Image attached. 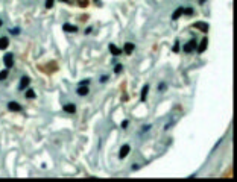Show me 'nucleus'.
Listing matches in <instances>:
<instances>
[{
  "label": "nucleus",
  "instance_id": "1",
  "mask_svg": "<svg viewBox=\"0 0 237 182\" xmlns=\"http://www.w3.org/2000/svg\"><path fill=\"white\" fill-rule=\"evenodd\" d=\"M3 62H5L6 69H11V67L14 65V55H12V53H6L5 58H3Z\"/></svg>",
  "mask_w": 237,
  "mask_h": 182
},
{
  "label": "nucleus",
  "instance_id": "2",
  "mask_svg": "<svg viewBox=\"0 0 237 182\" xmlns=\"http://www.w3.org/2000/svg\"><path fill=\"white\" fill-rule=\"evenodd\" d=\"M29 82H31V79L29 78H22V80H20V85H18V90L20 91H23V90H26L29 87Z\"/></svg>",
  "mask_w": 237,
  "mask_h": 182
},
{
  "label": "nucleus",
  "instance_id": "3",
  "mask_svg": "<svg viewBox=\"0 0 237 182\" xmlns=\"http://www.w3.org/2000/svg\"><path fill=\"white\" fill-rule=\"evenodd\" d=\"M195 49H196V41H195V39L188 41V43L184 46V52H186V53H190V52H193Z\"/></svg>",
  "mask_w": 237,
  "mask_h": 182
},
{
  "label": "nucleus",
  "instance_id": "4",
  "mask_svg": "<svg viewBox=\"0 0 237 182\" xmlns=\"http://www.w3.org/2000/svg\"><path fill=\"white\" fill-rule=\"evenodd\" d=\"M129 150H131V147L128 146V144H125V146H122V149H120V153H119V158L120 159H123L128 153H129Z\"/></svg>",
  "mask_w": 237,
  "mask_h": 182
},
{
  "label": "nucleus",
  "instance_id": "5",
  "mask_svg": "<svg viewBox=\"0 0 237 182\" xmlns=\"http://www.w3.org/2000/svg\"><path fill=\"white\" fill-rule=\"evenodd\" d=\"M88 87H87V85H79L78 87V94H79V96H87V94H88Z\"/></svg>",
  "mask_w": 237,
  "mask_h": 182
},
{
  "label": "nucleus",
  "instance_id": "6",
  "mask_svg": "<svg viewBox=\"0 0 237 182\" xmlns=\"http://www.w3.org/2000/svg\"><path fill=\"white\" fill-rule=\"evenodd\" d=\"M193 26H195V28H198V29H201L202 32H208V24H207V23L198 21V23H195Z\"/></svg>",
  "mask_w": 237,
  "mask_h": 182
},
{
  "label": "nucleus",
  "instance_id": "7",
  "mask_svg": "<svg viewBox=\"0 0 237 182\" xmlns=\"http://www.w3.org/2000/svg\"><path fill=\"white\" fill-rule=\"evenodd\" d=\"M63 29H64L65 32H78V28H76V26H73V24H70V23H65V24L63 26Z\"/></svg>",
  "mask_w": 237,
  "mask_h": 182
},
{
  "label": "nucleus",
  "instance_id": "8",
  "mask_svg": "<svg viewBox=\"0 0 237 182\" xmlns=\"http://www.w3.org/2000/svg\"><path fill=\"white\" fill-rule=\"evenodd\" d=\"M108 49H110V52L113 53V55H114V56H119V55H120V53H122V50L119 49V47H116V46H114V44H110V47H108Z\"/></svg>",
  "mask_w": 237,
  "mask_h": 182
},
{
  "label": "nucleus",
  "instance_id": "9",
  "mask_svg": "<svg viewBox=\"0 0 237 182\" xmlns=\"http://www.w3.org/2000/svg\"><path fill=\"white\" fill-rule=\"evenodd\" d=\"M182 14H184V8H178V9L172 14V20H178Z\"/></svg>",
  "mask_w": 237,
  "mask_h": 182
},
{
  "label": "nucleus",
  "instance_id": "10",
  "mask_svg": "<svg viewBox=\"0 0 237 182\" xmlns=\"http://www.w3.org/2000/svg\"><path fill=\"white\" fill-rule=\"evenodd\" d=\"M8 108H9V111H20V109H22V106H20L17 102H9Z\"/></svg>",
  "mask_w": 237,
  "mask_h": 182
},
{
  "label": "nucleus",
  "instance_id": "11",
  "mask_svg": "<svg viewBox=\"0 0 237 182\" xmlns=\"http://www.w3.org/2000/svg\"><path fill=\"white\" fill-rule=\"evenodd\" d=\"M125 53H126V55H131V53L134 52V44H131V43H126L125 44Z\"/></svg>",
  "mask_w": 237,
  "mask_h": 182
},
{
  "label": "nucleus",
  "instance_id": "12",
  "mask_svg": "<svg viewBox=\"0 0 237 182\" xmlns=\"http://www.w3.org/2000/svg\"><path fill=\"white\" fill-rule=\"evenodd\" d=\"M207 44H208V39H207V38H204V39L201 41V46L198 47V52H199V53H201V52H204V50L207 49Z\"/></svg>",
  "mask_w": 237,
  "mask_h": 182
},
{
  "label": "nucleus",
  "instance_id": "13",
  "mask_svg": "<svg viewBox=\"0 0 237 182\" xmlns=\"http://www.w3.org/2000/svg\"><path fill=\"white\" fill-rule=\"evenodd\" d=\"M9 46V41H8V38H0V49L5 50L6 47Z\"/></svg>",
  "mask_w": 237,
  "mask_h": 182
},
{
  "label": "nucleus",
  "instance_id": "14",
  "mask_svg": "<svg viewBox=\"0 0 237 182\" xmlns=\"http://www.w3.org/2000/svg\"><path fill=\"white\" fill-rule=\"evenodd\" d=\"M147 91H149V85H145V87H143V90H141V100H146Z\"/></svg>",
  "mask_w": 237,
  "mask_h": 182
},
{
  "label": "nucleus",
  "instance_id": "15",
  "mask_svg": "<svg viewBox=\"0 0 237 182\" xmlns=\"http://www.w3.org/2000/svg\"><path fill=\"white\" fill-rule=\"evenodd\" d=\"M64 111H67V112H74V111H76V106H74V105H65L64 106Z\"/></svg>",
  "mask_w": 237,
  "mask_h": 182
},
{
  "label": "nucleus",
  "instance_id": "16",
  "mask_svg": "<svg viewBox=\"0 0 237 182\" xmlns=\"http://www.w3.org/2000/svg\"><path fill=\"white\" fill-rule=\"evenodd\" d=\"M8 78V70H2L0 71V80H5Z\"/></svg>",
  "mask_w": 237,
  "mask_h": 182
},
{
  "label": "nucleus",
  "instance_id": "17",
  "mask_svg": "<svg viewBox=\"0 0 237 182\" xmlns=\"http://www.w3.org/2000/svg\"><path fill=\"white\" fill-rule=\"evenodd\" d=\"M26 97H28V99H33V97H35V93H33L32 90H28V91H26Z\"/></svg>",
  "mask_w": 237,
  "mask_h": 182
},
{
  "label": "nucleus",
  "instance_id": "18",
  "mask_svg": "<svg viewBox=\"0 0 237 182\" xmlns=\"http://www.w3.org/2000/svg\"><path fill=\"white\" fill-rule=\"evenodd\" d=\"M53 2H55V0H46V8L50 9L52 6H53Z\"/></svg>",
  "mask_w": 237,
  "mask_h": 182
},
{
  "label": "nucleus",
  "instance_id": "19",
  "mask_svg": "<svg viewBox=\"0 0 237 182\" xmlns=\"http://www.w3.org/2000/svg\"><path fill=\"white\" fill-rule=\"evenodd\" d=\"M164 90H166V84H160V85H158V91L163 93Z\"/></svg>",
  "mask_w": 237,
  "mask_h": 182
},
{
  "label": "nucleus",
  "instance_id": "20",
  "mask_svg": "<svg viewBox=\"0 0 237 182\" xmlns=\"http://www.w3.org/2000/svg\"><path fill=\"white\" fill-rule=\"evenodd\" d=\"M128 125H129V123H128V120H123V121H122V127H123V129H126Z\"/></svg>",
  "mask_w": 237,
  "mask_h": 182
},
{
  "label": "nucleus",
  "instance_id": "21",
  "mask_svg": "<svg viewBox=\"0 0 237 182\" xmlns=\"http://www.w3.org/2000/svg\"><path fill=\"white\" fill-rule=\"evenodd\" d=\"M106 80H108V76H102V78H100V82H106Z\"/></svg>",
  "mask_w": 237,
  "mask_h": 182
},
{
  "label": "nucleus",
  "instance_id": "22",
  "mask_svg": "<svg viewBox=\"0 0 237 182\" xmlns=\"http://www.w3.org/2000/svg\"><path fill=\"white\" fill-rule=\"evenodd\" d=\"M178 49H179V46H178V43H177V44L173 46V52H178Z\"/></svg>",
  "mask_w": 237,
  "mask_h": 182
},
{
  "label": "nucleus",
  "instance_id": "23",
  "mask_svg": "<svg viewBox=\"0 0 237 182\" xmlns=\"http://www.w3.org/2000/svg\"><path fill=\"white\" fill-rule=\"evenodd\" d=\"M20 30L18 29H11V33H14V35H15V33H18Z\"/></svg>",
  "mask_w": 237,
  "mask_h": 182
},
{
  "label": "nucleus",
  "instance_id": "24",
  "mask_svg": "<svg viewBox=\"0 0 237 182\" xmlns=\"http://www.w3.org/2000/svg\"><path fill=\"white\" fill-rule=\"evenodd\" d=\"M87 84H88V79H87V80H82V82H81L79 85H87Z\"/></svg>",
  "mask_w": 237,
  "mask_h": 182
},
{
  "label": "nucleus",
  "instance_id": "25",
  "mask_svg": "<svg viewBox=\"0 0 237 182\" xmlns=\"http://www.w3.org/2000/svg\"><path fill=\"white\" fill-rule=\"evenodd\" d=\"M116 71H117V73H120V71H122V65H117V69H116Z\"/></svg>",
  "mask_w": 237,
  "mask_h": 182
},
{
  "label": "nucleus",
  "instance_id": "26",
  "mask_svg": "<svg viewBox=\"0 0 237 182\" xmlns=\"http://www.w3.org/2000/svg\"><path fill=\"white\" fill-rule=\"evenodd\" d=\"M61 2H65V3H69V0H61Z\"/></svg>",
  "mask_w": 237,
  "mask_h": 182
},
{
  "label": "nucleus",
  "instance_id": "27",
  "mask_svg": "<svg viewBox=\"0 0 237 182\" xmlns=\"http://www.w3.org/2000/svg\"><path fill=\"white\" fill-rule=\"evenodd\" d=\"M199 2H201V3H204V2H205V0H199Z\"/></svg>",
  "mask_w": 237,
  "mask_h": 182
},
{
  "label": "nucleus",
  "instance_id": "28",
  "mask_svg": "<svg viewBox=\"0 0 237 182\" xmlns=\"http://www.w3.org/2000/svg\"><path fill=\"white\" fill-rule=\"evenodd\" d=\"M0 26H2V20H0Z\"/></svg>",
  "mask_w": 237,
  "mask_h": 182
}]
</instances>
